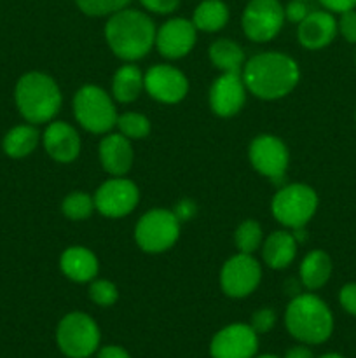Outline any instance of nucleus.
<instances>
[{"mask_svg": "<svg viewBox=\"0 0 356 358\" xmlns=\"http://www.w3.org/2000/svg\"><path fill=\"white\" fill-rule=\"evenodd\" d=\"M257 332L246 324H232L216 332L209 345L212 358H253L258 350Z\"/></svg>", "mask_w": 356, "mask_h": 358, "instance_id": "obj_13", "label": "nucleus"}, {"mask_svg": "<svg viewBox=\"0 0 356 358\" xmlns=\"http://www.w3.org/2000/svg\"><path fill=\"white\" fill-rule=\"evenodd\" d=\"M290 336L304 345H321L334 332V317L327 304L313 294H300L285 311Z\"/></svg>", "mask_w": 356, "mask_h": 358, "instance_id": "obj_3", "label": "nucleus"}, {"mask_svg": "<svg viewBox=\"0 0 356 358\" xmlns=\"http://www.w3.org/2000/svg\"><path fill=\"white\" fill-rule=\"evenodd\" d=\"M276 324V313L269 308H264V310L255 311L253 317H251L250 327L253 329L257 334H265V332L271 331Z\"/></svg>", "mask_w": 356, "mask_h": 358, "instance_id": "obj_32", "label": "nucleus"}, {"mask_svg": "<svg viewBox=\"0 0 356 358\" xmlns=\"http://www.w3.org/2000/svg\"><path fill=\"white\" fill-rule=\"evenodd\" d=\"M209 59L222 72H241L244 66V52L236 42L220 38L209 48Z\"/></svg>", "mask_w": 356, "mask_h": 358, "instance_id": "obj_26", "label": "nucleus"}, {"mask_svg": "<svg viewBox=\"0 0 356 358\" xmlns=\"http://www.w3.org/2000/svg\"><path fill=\"white\" fill-rule=\"evenodd\" d=\"M194 23L184 17H173L166 21L156 34V45L164 58H184L195 44Z\"/></svg>", "mask_w": 356, "mask_h": 358, "instance_id": "obj_16", "label": "nucleus"}, {"mask_svg": "<svg viewBox=\"0 0 356 358\" xmlns=\"http://www.w3.org/2000/svg\"><path fill=\"white\" fill-rule=\"evenodd\" d=\"M56 343L68 358H89L100 346V329L86 313H68L56 331Z\"/></svg>", "mask_w": 356, "mask_h": 358, "instance_id": "obj_5", "label": "nucleus"}, {"mask_svg": "<svg viewBox=\"0 0 356 358\" xmlns=\"http://www.w3.org/2000/svg\"><path fill=\"white\" fill-rule=\"evenodd\" d=\"M299 65L283 52H260L244 63L243 80L246 90L262 100L286 96L299 83Z\"/></svg>", "mask_w": 356, "mask_h": 358, "instance_id": "obj_1", "label": "nucleus"}, {"mask_svg": "<svg viewBox=\"0 0 356 358\" xmlns=\"http://www.w3.org/2000/svg\"><path fill=\"white\" fill-rule=\"evenodd\" d=\"M100 161L105 171L122 177L133 164V147L124 135H108L100 143Z\"/></svg>", "mask_w": 356, "mask_h": 358, "instance_id": "obj_19", "label": "nucleus"}, {"mask_svg": "<svg viewBox=\"0 0 356 358\" xmlns=\"http://www.w3.org/2000/svg\"><path fill=\"white\" fill-rule=\"evenodd\" d=\"M237 248L243 254H253L262 245V227L255 220H244L234 234Z\"/></svg>", "mask_w": 356, "mask_h": 358, "instance_id": "obj_29", "label": "nucleus"}, {"mask_svg": "<svg viewBox=\"0 0 356 358\" xmlns=\"http://www.w3.org/2000/svg\"><path fill=\"white\" fill-rule=\"evenodd\" d=\"M229 21V9L222 0H202L194 10V27L202 31H218Z\"/></svg>", "mask_w": 356, "mask_h": 358, "instance_id": "obj_25", "label": "nucleus"}, {"mask_svg": "<svg viewBox=\"0 0 356 358\" xmlns=\"http://www.w3.org/2000/svg\"><path fill=\"white\" fill-rule=\"evenodd\" d=\"M89 297L93 303L98 304V306H112V304L117 303L119 299L117 287L112 282H108V280H96V282L91 283Z\"/></svg>", "mask_w": 356, "mask_h": 358, "instance_id": "obj_31", "label": "nucleus"}, {"mask_svg": "<svg viewBox=\"0 0 356 358\" xmlns=\"http://www.w3.org/2000/svg\"><path fill=\"white\" fill-rule=\"evenodd\" d=\"M180 236V220L170 210H150L135 227V240L143 252L161 254L173 247Z\"/></svg>", "mask_w": 356, "mask_h": 358, "instance_id": "obj_8", "label": "nucleus"}, {"mask_svg": "<svg viewBox=\"0 0 356 358\" xmlns=\"http://www.w3.org/2000/svg\"><path fill=\"white\" fill-rule=\"evenodd\" d=\"M156 27L145 13L122 9L112 14L105 24V38L115 56L122 59H140L156 44Z\"/></svg>", "mask_w": 356, "mask_h": 358, "instance_id": "obj_2", "label": "nucleus"}, {"mask_svg": "<svg viewBox=\"0 0 356 358\" xmlns=\"http://www.w3.org/2000/svg\"><path fill=\"white\" fill-rule=\"evenodd\" d=\"M250 161L255 170L272 182H281L288 168L286 145L272 135H258L250 145Z\"/></svg>", "mask_w": 356, "mask_h": 358, "instance_id": "obj_12", "label": "nucleus"}, {"mask_svg": "<svg viewBox=\"0 0 356 358\" xmlns=\"http://www.w3.org/2000/svg\"><path fill=\"white\" fill-rule=\"evenodd\" d=\"M307 14H309V7H307V3L304 0H292L285 7V20L292 21V23L299 24Z\"/></svg>", "mask_w": 356, "mask_h": 358, "instance_id": "obj_35", "label": "nucleus"}, {"mask_svg": "<svg viewBox=\"0 0 356 358\" xmlns=\"http://www.w3.org/2000/svg\"><path fill=\"white\" fill-rule=\"evenodd\" d=\"M122 135L129 140H142L150 133V121L138 112H126L117 119Z\"/></svg>", "mask_w": 356, "mask_h": 358, "instance_id": "obj_28", "label": "nucleus"}, {"mask_svg": "<svg viewBox=\"0 0 356 358\" xmlns=\"http://www.w3.org/2000/svg\"><path fill=\"white\" fill-rule=\"evenodd\" d=\"M140 192L138 187L128 178H112L105 184L100 185V189L94 194V208L105 217L110 219H119L135 210L138 205Z\"/></svg>", "mask_w": 356, "mask_h": 358, "instance_id": "obj_11", "label": "nucleus"}, {"mask_svg": "<svg viewBox=\"0 0 356 358\" xmlns=\"http://www.w3.org/2000/svg\"><path fill=\"white\" fill-rule=\"evenodd\" d=\"M37 143L38 131L35 129V126L20 124L7 131V135L3 136L2 147L7 156L20 159V157H24L34 152Z\"/></svg>", "mask_w": 356, "mask_h": 358, "instance_id": "obj_24", "label": "nucleus"}, {"mask_svg": "<svg viewBox=\"0 0 356 358\" xmlns=\"http://www.w3.org/2000/svg\"><path fill=\"white\" fill-rule=\"evenodd\" d=\"M143 7L156 14H171L180 6V0H140Z\"/></svg>", "mask_w": 356, "mask_h": 358, "instance_id": "obj_34", "label": "nucleus"}, {"mask_svg": "<svg viewBox=\"0 0 356 358\" xmlns=\"http://www.w3.org/2000/svg\"><path fill=\"white\" fill-rule=\"evenodd\" d=\"M339 303L349 315L356 317V283H348L342 287L339 294Z\"/></svg>", "mask_w": 356, "mask_h": 358, "instance_id": "obj_36", "label": "nucleus"}, {"mask_svg": "<svg viewBox=\"0 0 356 358\" xmlns=\"http://www.w3.org/2000/svg\"><path fill=\"white\" fill-rule=\"evenodd\" d=\"M145 90L143 76L135 65H124L115 72L112 80V93L121 103H131Z\"/></svg>", "mask_w": 356, "mask_h": 358, "instance_id": "obj_23", "label": "nucleus"}, {"mask_svg": "<svg viewBox=\"0 0 356 358\" xmlns=\"http://www.w3.org/2000/svg\"><path fill=\"white\" fill-rule=\"evenodd\" d=\"M98 358H131L121 346H105L98 352Z\"/></svg>", "mask_w": 356, "mask_h": 358, "instance_id": "obj_39", "label": "nucleus"}, {"mask_svg": "<svg viewBox=\"0 0 356 358\" xmlns=\"http://www.w3.org/2000/svg\"><path fill=\"white\" fill-rule=\"evenodd\" d=\"M262 278L260 264L251 257V254H243L230 257L223 264L220 273V285L229 297L241 299L253 292Z\"/></svg>", "mask_w": 356, "mask_h": 358, "instance_id": "obj_10", "label": "nucleus"}, {"mask_svg": "<svg viewBox=\"0 0 356 358\" xmlns=\"http://www.w3.org/2000/svg\"><path fill=\"white\" fill-rule=\"evenodd\" d=\"M285 358H314L313 352L306 346H293L285 353Z\"/></svg>", "mask_w": 356, "mask_h": 358, "instance_id": "obj_40", "label": "nucleus"}, {"mask_svg": "<svg viewBox=\"0 0 356 358\" xmlns=\"http://www.w3.org/2000/svg\"><path fill=\"white\" fill-rule=\"evenodd\" d=\"M173 213L177 215V219L180 220V222L181 220H188L195 213V205L192 201H181L178 203Z\"/></svg>", "mask_w": 356, "mask_h": 358, "instance_id": "obj_38", "label": "nucleus"}, {"mask_svg": "<svg viewBox=\"0 0 356 358\" xmlns=\"http://www.w3.org/2000/svg\"><path fill=\"white\" fill-rule=\"evenodd\" d=\"M253 358H278V357H274V355H258V357H253Z\"/></svg>", "mask_w": 356, "mask_h": 358, "instance_id": "obj_42", "label": "nucleus"}, {"mask_svg": "<svg viewBox=\"0 0 356 358\" xmlns=\"http://www.w3.org/2000/svg\"><path fill=\"white\" fill-rule=\"evenodd\" d=\"M131 0H75L77 7L87 16H108L124 9Z\"/></svg>", "mask_w": 356, "mask_h": 358, "instance_id": "obj_30", "label": "nucleus"}, {"mask_svg": "<svg viewBox=\"0 0 356 358\" xmlns=\"http://www.w3.org/2000/svg\"><path fill=\"white\" fill-rule=\"evenodd\" d=\"M73 114L77 122L91 133H107L117 124L114 101L98 86L80 87L73 98Z\"/></svg>", "mask_w": 356, "mask_h": 358, "instance_id": "obj_6", "label": "nucleus"}, {"mask_svg": "<svg viewBox=\"0 0 356 358\" xmlns=\"http://www.w3.org/2000/svg\"><path fill=\"white\" fill-rule=\"evenodd\" d=\"M262 255L269 268L285 269L293 262L297 255V240L288 231H276L264 241Z\"/></svg>", "mask_w": 356, "mask_h": 358, "instance_id": "obj_21", "label": "nucleus"}, {"mask_svg": "<svg viewBox=\"0 0 356 358\" xmlns=\"http://www.w3.org/2000/svg\"><path fill=\"white\" fill-rule=\"evenodd\" d=\"M304 2H306V0H304Z\"/></svg>", "mask_w": 356, "mask_h": 358, "instance_id": "obj_43", "label": "nucleus"}, {"mask_svg": "<svg viewBox=\"0 0 356 358\" xmlns=\"http://www.w3.org/2000/svg\"><path fill=\"white\" fill-rule=\"evenodd\" d=\"M14 100L20 114L30 124L49 122L61 108V93L52 77L42 72H28L17 80Z\"/></svg>", "mask_w": 356, "mask_h": 358, "instance_id": "obj_4", "label": "nucleus"}, {"mask_svg": "<svg viewBox=\"0 0 356 358\" xmlns=\"http://www.w3.org/2000/svg\"><path fill=\"white\" fill-rule=\"evenodd\" d=\"M320 3L332 13H346L356 7V0H320Z\"/></svg>", "mask_w": 356, "mask_h": 358, "instance_id": "obj_37", "label": "nucleus"}, {"mask_svg": "<svg viewBox=\"0 0 356 358\" xmlns=\"http://www.w3.org/2000/svg\"><path fill=\"white\" fill-rule=\"evenodd\" d=\"M61 210L68 219L84 220L93 213L94 198H91L86 192H72V194L63 199Z\"/></svg>", "mask_w": 356, "mask_h": 358, "instance_id": "obj_27", "label": "nucleus"}, {"mask_svg": "<svg viewBox=\"0 0 356 358\" xmlns=\"http://www.w3.org/2000/svg\"><path fill=\"white\" fill-rule=\"evenodd\" d=\"M45 152L58 163H70L80 152V136L70 124L51 122L44 131Z\"/></svg>", "mask_w": 356, "mask_h": 358, "instance_id": "obj_18", "label": "nucleus"}, {"mask_svg": "<svg viewBox=\"0 0 356 358\" xmlns=\"http://www.w3.org/2000/svg\"><path fill=\"white\" fill-rule=\"evenodd\" d=\"M320 358H344L342 355H339V353H327V355L320 357Z\"/></svg>", "mask_w": 356, "mask_h": 358, "instance_id": "obj_41", "label": "nucleus"}, {"mask_svg": "<svg viewBox=\"0 0 356 358\" xmlns=\"http://www.w3.org/2000/svg\"><path fill=\"white\" fill-rule=\"evenodd\" d=\"M299 273L304 287H307L309 290L321 289V287L328 282V278H330L332 275L330 257L321 250L309 252V254L304 257Z\"/></svg>", "mask_w": 356, "mask_h": 358, "instance_id": "obj_22", "label": "nucleus"}, {"mask_svg": "<svg viewBox=\"0 0 356 358\" xmlns=\"http://www.w3.org/2000/svg\"><path fill=\"white\" fill-rule=\"evenodd\" d=\"M147 93L163 103H178L188 91L187 77L171 65H156L143 77Z\"/></svg>", "mask_w": 356, "mask_h": 358, "instance_id": "obj_14", "label": "nucleus"}, {"mask_svg": "<svg viewBox=\"0 0 356 358\" xmlns=\"http://www.w3.org/2000/svg\"><path fill=\"white\" fill-rule=\"evenodd\" d=\"M318 208V196L309 185L292 184L279 189L272 198L271 210L274 219L286 227H304Z\"/></svg>", "mask_w": 356, "mask_h": 358, "instance_id": "obj_7", "label": "nucleus"}, {"mask_svg": "<svg viewBox=\"0 0 356 358\" xmlns=\"http://www.w3.org/2000/svg\"><path fill=\"white\" fill-rule=\"evenodd\" d=\"M337 28L346 41L351 42V44H356V10L351 9L346 10V13H341V20H339Z\"/></svg>", "mask_w": 356, "mask_h": 358, "instance_id": "obj_33", "label": "nucleus"}, {"mask_svg": "<svg viewBox=\"0 0 356 358\" xmlns=\"http://www.w3.org/2000/svg\"><path fill=\"white\" fill-rule=\"evenodd\" d=\"M59 266L63 275L77 283L91 282L98 273L96 255L84 247L66 248L59 259Z\"/></svg>", "mask_w": 356, "mask_h": 358, "instance_id": "obj_20", "label": "nucleus"}, {"mask_svg": "<svg viewBox=\"0 0 356 358\" xmlns=\"http://www.w3.org/2000/svg\"><path fill=\"white\" fill-rule=\"evenodd\" d=\"M243 31L253 42H267L285 23V9L278 0H250L243 10Z\"/></svg>", "mask_w": 356, "mask_h": 358, "instance_id": "obj_9", "label": "nucleus"}, {"mask_svg": "<svg viewBox=\"0 0 356 358\" xmlns=\"http://www.w3.org/2000/svg\"><path fill=\"white\" fill-rule=\"evenodd\" d=\"M246 100V86L239 72H223L215 79L209 90L212 110L220 117H230L243 108Z\"/></svg>", "mask_w": 356, "mask_h": 358, "instance_id": "obj_15", "label": "nucleus"}, {"mask_svg": "<svg viewBox=\"0 0 356 358\" xmlns=\"http://www.w3.org/2000/svg\"><path fill=\"white\" fill-rule=\"evenodd\" d=\"M337 21L328 10H313L299 23L297 37L306 49H321L337 35Z\"/></svg>", "mask_w": 356, "mask_h": 358, "instance_id": "obj_17", "label": "nucleus"}]
</instances>
